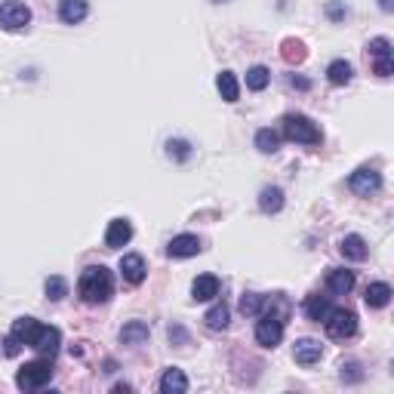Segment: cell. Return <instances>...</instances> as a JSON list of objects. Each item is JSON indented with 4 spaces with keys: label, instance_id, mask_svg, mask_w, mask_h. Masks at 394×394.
Masks as SVG:
<instances>
[{
    "label": "cell",
    "instance_id": "4",
    "mask_svg": "<svg viewBox=\"0 0 394 394\" xmlns=\"http://www.w3.org/2000/svg\"><path fill=\"white\" fill-rule=\"evenodd\" d=\"M324 326L333 339H351L358 333V314L348 308H330V314L324 317Z\"/></svg>",
    "mask_w": 394,
    "mask_h": 394
},
{
    "label": "cell",
    "instance_id": "19",
    "mask_svg": "<svg viewBox=\"0 0 394 394\" xmlns=\"http://www.w3.org/2000/svg\"><path fill=\"white\" fill-rule=\"evenodd\" d=\"M161 391L164 394H185L188 391V376H185L182 370H176V367H170L161 376Z\"/></svg>",
    "mask_w": 394,
    "mask_h": 394
},
{
    "label": "cell",
    "instance_id": "11",
    "mask_svg": "<svg viewBox=\"0 0 394 394\" xmlns=\"http://www.w3.org/2000/svg\"><path fill=\"white\" fill-rule=\"evenodd\" d=\"M129 240H133V225H129L127 219H115L108 225V231H105V247L108 250H120V247H127Z\"/></svg>",
    "mask_w": 394,
    "mask_h": 394
},
{
    "label": "cell",
    "instance_id": "31",
    "mask_svg": "<svg viewBox=\"0 0 394 394\" xmlns=\"http://www.w3.org/2000/svg\"><path fill=\"white\" fill-rule=\"evenodd\" d=\"M46 296L53 299V302H59V299L68 296V284H65V277H46Z\"/></svg>",
    "mask_w": 394,
    "mask_h": 394
},
{
    "label": "cell",
    "instance_id": "21",
    "mask_svg": "<svg viewBox=\"0 0 394 394\" xmlns=\"http://www.w3.org/2000/svg\"><path fill=\"white\" fill-rule=\"evenodd\" d=\"M215 90H219V96L225 102L240 99V83H238V78H234V71H222L219 78H215Z\"/></svg>",
    "mask_w": 394,
    "mask_h": 394
},
{
    "label": "cell",
    "instance_id": "37",
    "mask_svg": "<svg viewBox=\"0 0 394 394\" xmlns=\"http://www.w3.org/2000/svg\"><path fill=\"white\" fill-rule=\"evenodd\" d=\"M379 6L385 9V13H391V9H394V4H391V0H379Z\"/></svg>",
    "mask_w": 394,
    "mask_h": 394
},
{
    "label": "cell",
    "instance_id": "12",
    "mask_svg": "<svg viewBox=\"0 0 394 394\" xmlns=\"http://www.w3.org/2000/svg\"><path fill=\"white\" fill-rule=\"evenodd\" d=\"M293 358H296V363H302V367H314V363L324 358V345L317 339H299L293 348Z\"/></svg>",
    "mask_w": 394,
    "mask_h": 394
},
{
    "label": "cell",
    "instance_id": "34",
    "mask_svg": "<svg viewBox=\"0 0 394 394\" xmlns=\"http://www.w3.org/2000/svg\"><path fill=\"white\" fill-rule=\"evenodd\" d=\"M4 345H6V348H4V351H6V358H16V354H18V342L13 339V336H9V339H6Z\"/></svg>",
    "mask_w": 394,
    "mask_h": 394
},
{
    "label": "cell",
    "instance_id": "20",
    "mask_svg": "<svg viewBox=\"0 0 394 394\" xmlns=\"http://www.w3.org/2000/svg\"><path fill=\"white\" fill-rule=\"evenodd\" d=\"M259 210L262 213H280L284 210V191H280L277 185H265V188L259 191Z\"/></svg>",
    "mask_w": 394,
    "mask_h": 394
},
{
    "label": "cell",
    "instance_id": "24",
    "mask_svg": "<svg viewBox=\"0 0 394 394\" xmlns=\"http://www.w3.org/2000/svg\"><path fill=\"white\" fill-rule=\"evenodd\" d=\"M305 314L312 317V321H317V324H321L324 317L330 314V299H326V296H321V293L308 296V299H305Z\"/></svg>",
    "mask_w": 394,
    "mask_h": 394
},
{
    "label": "cell",
    "instance_id": "7",
    "mask_svg": "<svg viewBox=\"0 0 394 394\" xmlns=\"http://www.w3.org/2000/svg\"><path fill=\"white\" fill-rule=\"evenodd\" d=\"M348 188L354 194H361V197H370V194H376L382 188V176L376 170H370V166H361V170H354L348 176Z\"/></svg>",
    "mask_w": 394,
    "mask_h": 394
},
{
    "label": "cell",
    "instance_id": "22",
    "mask_svg": "<svg viewBox=\"0 0 394 394\" xmlns=\"http://www.w3.org/2000/svg\"><path fill=\"white\" fill-rule=\"evenodd\" d=\"M391 287L382 284V280H376V284L367 287V296H363V302H367V308H385L391 302Z\"/></svg>",
    "mask_w": 394,
    "mask_h": 394
},
{
    "label": "cell",
    "instance_id": "33",
    "mask_svg": "<svg viewBox=\"0 0 394 394\" xmlns=\"http://www.w3.org/2000/svg\"><path fill=\"white\" fill-rule=\"evenodd\" d=\"M361 376H363V373H361L358 363H345V367H342V382H358Z\"/></svg>",
    "mask_w": 394,
    "mask_h": 394
},
{
    "label": "cell",
    "instance_id": "15",
    "mask_svg": "<svg viewBox=\"0 0 394 394\" xmlns=\"http://www.w3.org/2000/svg\"><path fill=\"white\" fill-rule=\"evenodd\" d=\"M90 16V4L87 0H62L59 4V18L65 25H78Z\"/></svg>",
    "mask_w": 394,
    "mask_h": 394
},
{
    "label": "cell",
    "instance_id": "28",
    "mask_svg": "<svg viewBox=\"0 0 394 394\" xmlns=\"http://www.w3.org/2000/svg\"><path fill=\"white\" fill-rule=\"evenodd\" d=\"M268 80H271V71L265 68V65H252V68L247 71V87H250L252 92L265 90V87H268Z\"/></svg>",
    "mask_w": 394,
    "mask_h": 394
},
{
    "label": "cell",
    "instance_id": "17",
    "mask_svg": "<svg viewBox=\"0 0 394 394\" xmlns=\"http://www.w3.org/2000/svg\"><path fill=\"white\" fill-rule=\"evenodd\" d=\"M37 333H41V324H37L34 317H18L13 324V330H9V336H13L18 345H34Z\"/></svg>",
    "mask_w": 394,
    "mask_h": 394
},
{
    "label": "cell",
    "instance_id": "36",
    "mask_svg": "<svg viewBox=\"0 0 394 394\" xmlns=\"http://www.w3.org/2000/svg\"><path fill=\"white\" fill-rule=\"evenodd\" d=\"M289 87H296V90H308V80H305V78H289Z\"/></svg>",
    "mask_w": 394,
    "mask_h": 394
},
{
    "label": "cell",
    "instance_id": "10",
    "mask_svg": "<svg viewBox=\"0 0 394 394\" xmlns=\"http://www.w3.org/2000/svg\"><path fill=\"white\" fill-rule=\"evenodd\" d=\"M166 252H170L173 259H191L201 252V238H197V234H176L170 240V247H166Z\"/></svg>",
    "mask_w": 394,
    "mask_h": 394
},
{
    "label": "cell",
    "instance_id": "38",
    "mask_svg": "<svg viewBox=\"0 0 394 394\" xmlns=\"http://www.w3.org/2000/svg\"><path fill=\"white\" fill-rule=\"evenodd\" d=\"M219 4H222V0H219Z\"/></svg>",
    "mask_w": 394,
    "mask_h": 394
},
{
    "label": "cell",
    "instance_id": "6",
    "mask_svg": "<svg viewBox=\"0 0 394 394\" xmlns=\"http://www.w3.org/2000/svg\"><path fill=\"white\" fill-rule=\"evenodd\" d=\"M31 22V9L25 4H18V0H9V4L0 6V28L4 31H22Z\"/></svg>",
    "mask_w": 394,
    "mask_h": 394
},
{
    "label": "cell",
    "instance_id": "35",
    "mask_svg": "<svg viewBox=\"0 0 394 394\" xmlns=\"http://www.w3.org/2000/svg\"><path fill=\"white\" fill-rule=\"evenodd\" d=\"M326 13H330V18H342V16H345V9H342L339 4H330V9H326Z\"/></svg>",
    "mask_w": 394,
    "mask_h": 394
},
{
    "label": "cell",
    "instance_id": "18",
    "mask_svg": "<svg viewBox=\"0 0 394 394\" xmlns=\"http://www.w3.org/2000/svg\"><path fill=\"white\" fill-rule=\"evenodd\" d=\"M339 252L345 259H351V262H363L367 259V240L361 238V234H345L342 243H339Z\"/></svg>",
    "mask_w": 394,
    "mask_h": 394
},
{
    "label": "cell",
    "instance_id": "3",
    "mask_svg": "<svg viewBox=\"0 0 394 394\" xmlns=\"http://www.w3.org/2000/svg\"><path fill=\"white\" fill-rule=\"evenodd\" d=\"M50 379H53V363H50V358H43V361L25 363L16 376V385L22 391H37V388L50 385Z\"/></svg>",
    "mask_w": 394,
    "mask_h": 394
},
{
    "label": "cell",
    "instance_id": "9",
    "mask_svg": "<svg viewBox=\"0 0 394 394\" xmlns=\"http://www.w3.org/2000/svg\"><path fill=\"white\" fill-rule=\"evenodd\" d=\"M59 345H62V333L55 330V326H41V333H37V339H34V345L31 348L41 354V358H55L59 354Z\"/></svg>",
    "mask_w": 394,
    "mask_h": 394
},
{
    "label": "cell",
    "instance_id": "26",
    "mask_svg": "<svg viewBox=\"0 0 394 394\" xmlns=\"http://www.w3.org/2000/svg\"><path fill=\"white\" fill-rule=\"evenodd\" d=\"M228 317H231L228 305L219 302V305H213L210 312L203 314V321H206V326H210V330H225V326H228Z\"/></svg>",
    "mask_w": 394,
    "mask_h": 394
},
{
    "label": "cell",
    "instance_id": "8",
    "mask_svg": "<svg viewBox=\"0 0 394 394\" xmlns=\"http://www.w3.org/2000/svg\"><path fill=\"white\" fill-rule=\"evenodd\" d=\"M284 339V321L271 314H259V324H256V342L265 345V348H275Z\"/></svg>",
    "mask_w": 394,
    "mask_h": 394
},
{
    "label": "cell",
    "instance_id": "27",
    "mask_svg": "<svg viewBox=\"0 0 394 394\" xmlns=\"http://www.w3.org/2000/svg\"><path fill=\"white\" fill-rule=\"evenodd\" d=\"M280 55L289 62V65H299L305 59V43L302 41H293V37H287L284 43H280Z\"/></svg>",
    "mask_w": 394,
    "mask_h": 394
},
{
    "label": "cell",
    "instance_id": "2",
    "mask_svg": "<svg viewBox=\"0 0 394 394\" xmlns=\"http://www.w3.org/2000/svg\"><path fill=\"white\" fill-rule=\"evenodd\" d=\"M284 136L289 142H299V145H321V129L312 117L305 115H287L284 117Z\"/></svg>",
    "mask_w": 394,
    "mask_h": 394
},
{
    "label": "cell",
    "instance_id": "1",
    "mask_svg": "<svg viewBox=\"0 0 394 394\" xmlns=\"http://www.w3.org/2000/svg\"><path fill=\"white\" fill-rule=\"evenodd\" d=\"M78 293L87 305H102L115 293V277H111V271L105 265H90L83 268V275L78 280Z\"/></svg>",
    "mask_w": 394,
    "mask_h": 394
},
{
    "label": "cell",
    "instance_id": "14",
    "mask_svg": "<svg viewBox=\"0 0 394 394\" xmlns=\"http://www.w3.org/2000/svg\"><path fill=\"white\" fill-rule=\"evenodd\" d=\"M219 296V277L215 275H201L194 277L191 284V299L194 302H210V299Z\"/></svg>",
    "mask_w": 394,
    "mask_h": 394
},
{
    "label": "cell",
    "instance_id": "30",
    "mask_svg": "<svg viewBox=\"0 0 394 394\" xmlns=\"http://www.w3.org/2000/svg\"><path fill=\"white\" fill-rule=\"evenodd\" d=\"M262 305H265V296H259V293H243L240 296V312L250 314V317H259Z\"/></svg>",
    "mask_w": 394,
    "mask_h": 394
},
{
    "label": "cell",
    "instance_id": "29",
    "mask_svg": "<svg viewBox=\"0 0 394 394\" xmlns=\"http://www.w3.org/2000/svg\"><path fill=\"white\" fill-rule=\"evenodd\" d=\"M277 145H280V136L275 133V129H259L256 133V148L262 154H275Z\"/></svg>",
    "mask_w": 394,
    "mask_h": 394
},
{
    "label": "cell",
    "instance_id": "16",
    "mask_svg": "<svg viewBox=\"0 0 394 394\" xmlns=\"http://www.w3.org/2000/svg\"><path fill=\"white\" fill-rule=\"evenodd\" d=\"M326 289H330L333 296H345L354 289V271H345V268H333L330 275H326Z\"/></svg>",
    "mask_w": 394,
    "mask_h": 394
},
{
    "label": "cell",
    "instance_id": "5",
    "mask_svg": "<svg viewBox=\"0 0 394 394\" xmlns=\"http://www.w3.org/2000/svg\"><path fill=\"white\" fill-rule=\"evenodd\" d=\"M367 55L373 59V71H376L379 78H391V74H394V50H391L388 37H376V41H370Z\"/></svg>",
    "mask_w": 394,
    "mask_h": 394
},
{
    "label": "cell",
    "instance_id": "32",
    "mask_svg": "<svg viewBox=\"0 0 394 394\" xmlns=\"http://www.w3.org/2000/svg\"><path fill=\"white\" fill-rule=\"evenodd\" d=\"M166 154L176 157V161H188V157H191V145L185 142V139H170V142H166Z\"/></svg>",
    "mask_w": 394,
    "mask_h": 394
},
{
    "label": "cell",
    "instance_id": "13",
    "mask_svg": "<svg viewBox=\"0 0 394 394\" xmlns=\"http://www.w3.org/2000/svg\"><path fill=\"white\" fill-rule=\"evenodd\" d=\"M120 275H124L127 284H142L148 268H145V259L139 256V252H129V256L120 259Z\"/></svg>",
    "mask_w": 394,
    "mask_h": 394
},
{
    "label": "cell",
    "instance_id": "23",
    "mask_svg": "<svg viewBox=\"0 0 394 394\" xmlns=\"http://www.w3.org/2000/svg\"><path fill=\"white\" fill-rule=\"evenodd\" d=\"M148 324L145 321H129V324H124V330H120V342L124 345H142L145 339H148Z\"/></svg>",
    "mask_w": 394,
    "mask_h": 394
},
{
    "label": "cell",
    "instance_id": "25",
    "mask_svg": "<svg viewBox=\"0 0 394 394\" xmlns=\"http://www.w3.org/2000/svg\"><path fill=\"white\" fill-rule=\"evenodd\" d=\"M351 65L345 62V59H336L330 62V68H326V78H330L333 87H345V83H351Z\"/></svg>",
    "mask_w": 394,
    "mask_h": 394
}]
</instances>
